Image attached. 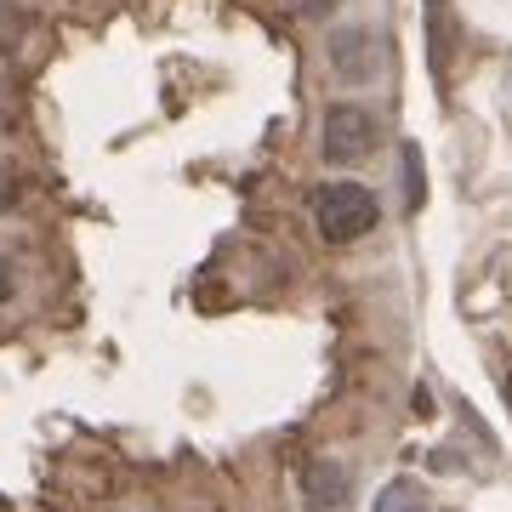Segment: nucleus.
Masks as SVG:
<instances>
[{"mask_svg":"<svg viewBox=\"0 0 512 512\" xmlns=\"http://www.w3.org/2000/svg\"><path fill=\"white\" fill-rule=\"evenodd\" d=\"M404 205H410V211L427 205V171H421V148L416 143H404Z\"/></svg>","mask_w":512,"mask_h":512,"instance_id":"39448f33","label":"nucleus"},{"mask_svg":"<svg viewBox=\"0 0 512 512\" xmlns=\"http://www.w3.org/2000/svg\"><path fill=\"white\" fill-rule=\"evenodd\" d=\"M23 29H29V18H23V6H12V0H0V52H12L23 40Z\"/></svg>","mask_w":512,"mask_h":512,"instance_id":"0eeeda50","label":"nucleus"},{"mask_svg":"<svg viewBox=\"0 0 512 512\" xmlns=\"http://www.w3.org/2000/svg\"><path fill=\"white\" fill-rule=\"evenodd\" d=\"M18 205V177H12V165H0V211H12Z\"/></svg>","mask_w":512,"mask_h":512,"instance_id":"6e6552de","label":"nucleus"},{"mask_svg":"<svg viewBox=\"0 0 512 512\" xmlns=\"http://www.w3.org/2000/svg\"><path fill=\"white\" fill-rule=\"evenodd\" d=\"M6 296H12V262L0 256V302H6Z\"/></svg>","mask_w":512,"mask_h":512,"instance_id":"9d476101","label":"nucleus"},{"mask_svg":"<svg viewBox=\"0 0 512 512\" xmlns=\"http://www.w3.org/2000/svg\"><path fill=\"white\" fill-rule=\"evenodd\" d=\"M376 512H427V501H421V490L410 478H399V484H387V490L376 495Z\"/></svg>","mask_w":512,"mask_h":512,"instance_id":"423d86ee","label":"nucleus"},{"mask_svg":"<svg viewBox=\"0 0 512 512\" xmlns=\"http://www.w3.org/2000/svg\"><path fill=\"white\" fill-rule=\"evenodd\" d=\"M376 148V114L359 103H336L325 114V160L330 165H353Z\"/></svg>","mask_w":512,"mask_h":512,"instance_id":"f03ea898","label":"nucleus"},{"mask_svg":"<svg viewBox=\"0 0 512 512\" xmlns=\"http://www.w3.org/2000/svg\"><path fill=\"white\" fill-rule=\"evenodd\" d=\"M296 6H302L308 18H325V12H336V6H342V0H296Z\"/></svg>","mask_w":512,"mask_h":512,"instance_id":"1a4fd4ad","label":"nucleus"},{"mask_svg":"<svg viewBox=\"0 0 512 512\" xmlns=\"http://www.w3.org/2000/svg\"><path fill=\"white\" fill-rule=\"evenodd\" d=\"M302 495H308V507H319V512L342 507V501H348V473H342L336 461H313L308 478H302Z\"/></svg>","mask_w":512,"mask_h":512,"instance_id":"20e7f679","label":"nucleus"},{"mask_svg":"<svg viewBox=\"0 0 512 512\" xmlns=\"http://www.w3.org/2000/svg\"><path fill=\"white\" fill-rule=\"evenodd\" d=\"M330 69L342 74V80H353V86H365V80H376V69H382V40L370 35V29H336L330 35Z\"/></svg>","mask_w":512,"mask_h":512,"instance_id":"7ed1b4c3","label":"nucleus"},{"mask_svg":"<svg viewBox=\"0 0 512 512\" xmlns=\"http://www.w3.org/2000/svg\"><path fill=\"white\" fill-rule=\"evenodd\" d=\"M382 217V205L370 194L365 183H325L313 194V222H319V234L330 245H353V239H365Z\"/></svg>","mask_w":512,"mask_h":512,"instance_id":"f257e3e1","label":"nucleus"}]
</instances>
